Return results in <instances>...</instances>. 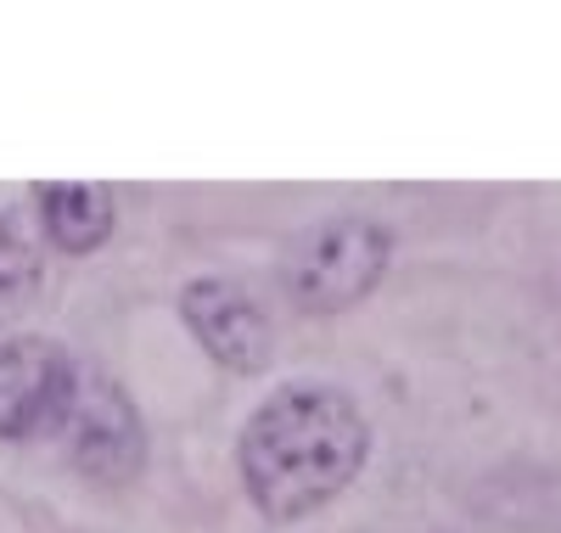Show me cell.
<instances>
[{
    "label": "cell",
    "mask_w": 561,
    "mask_h": 533,
    "mask_svg": "<svg viewBox=\"0 0 561 533\" xmlns=\"http://www.w3.org/2000/svg\"><path fill=\"white\" fill-rule=\"evenodd\" d=\"M370 450L365 416L325 387L275 394L242 439V472L270 522H293L343 495Z\"/></svg>",
    "instance_id": "cell-1"
},
{
    "label": "cell",
    "mask_w": 561,
    "mask_h": 533,
    "mask_svg": "<svg viewBox=\"0 0 561 533\" xmlns=\"http://www.w3.org/2000/svg\"><path fill=\"white\" fill-rule=\"evenodd\" d=\"M34 259H28V248L12 236V225H0V320H12L23 304H28V293H34Z\"/></svg>",
    "instance_id": "cell-7"
},
{
    "label": "cell",
    "mask_w": 561,
    "mask_h": 533,
    "mask_svg": "<svg viewBox=\"0 0 561 533\" xmlns=\"http://www.w3.org/2000/svg\"><path fill=\"white\" fill-rule=\"evenodd\" d=\"M73 365L57 343H0V439H28V432L57 427L73 394Z\"/></svg>",
    "instance_id": "cell-3"
},
{
    "label": "cell",
    "mask_w": 561,
    "mask_h": 533,
    "mask_svg": "<svg viewBox=\"0 0 561 533\" xmlns=\"http://www.w3.org/2000/svg\"><path fill=\"white\" fill-rule=\"evenodd\" d=\"M185 320H192L197 343L230 365V371H259L270 360V320L259 304L230 281H192L185 286Z\"/></svg>",
    "instance_id": "cell-5"
},
{
    "label": "cell",
    "mask_w": 561,
    "mask_h": 533,
    "mask_svg": "<svg viewBox=\"0 0 561 533\" xmlns=\"http://www.w3.org/2000/svg\"><path fill=\"white\" fill-rule=\"evenodd\" d=\"M39 214H45L51 241H57V248H68V253H90L113 230V197H107L102 185H84V180L45 185L39 191Z\"/></svg>",
    "instance_id": "cell-6"
},
{
    "label": "cell",
    "mask_w": 561,
    "mask_h": 533,
    "mask_svg": "<svg viewBox=\"0 0 561 533\" xmlns=\"http://www.w3.org/2000/svg\"><path fill=\"white\" fill-rule=\"evenodd\" d=\"M68 439H73V461L102 477V483H118L140 466V421L129 410V399L118 394L113 382L102 376H73V394H68Z\"/></svg>",
    "instance_id": "cell-4"
},
{
    "label": "cell",
    "mask_w": 561,
    "mask_h": 533,
    "mask_svg": "<svg viewBox=\"0 0 561 533\" xmlns=\"http://www.w3.org/2000/svg\"><path fill=\"white\" fill-rule=\"evenodd\" d=\"M388 270V230L370 219H325L314 225L287 259V293L304 309H348L359 304Z\"/></svg>",
    "instance_id": "cell-2"
}]
</instances>
